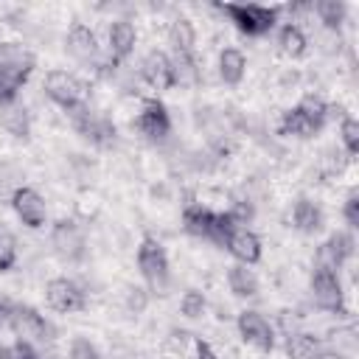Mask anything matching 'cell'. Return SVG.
I'll return each mask as SVG.
<instances>
[{"label": "cell", "mask_w": 359, "mask_h": 359, "mask_svg": "<svg viewBox=\"0 0 359 359\" xmlns=\"http://www.w3.org/2000/svg\"><path fill=\"white\" fill-rule=\"evenodd\" d=\"M137 269L146 278L151 289H165L168 286V255L163 244L151 236H146L137 247Z\"/></svg>", "instance_id": "obj_2"}, {"label": "cell", "mask_w": 359, "mask_h": 359, "mask_svg": "<svg viewBox=\"0 0 359 359\" xmlns=\"http://www.w3.org/2000/svg\"><path fill=\"white\" fill-rule=\"evenodd\" d=\"M20 180H22V174L11 163H0V194H8V191L14 194L17 188H22Z\"/></svg>", "instance_id": "obj_32"}, {"label": "cell", "mask_w": 359, "mask_h": 359, "mask_svg": "<svg viewBox=\"0 0 359 359\" xmlns=\"http://www.w3.org/2000/svg\"><path fill=\"white\" fill-rule=\"evenodd\" d=\"M14 261H17V241L6 227H0V272H8Z\"/></svg>", "instance_id": "obj_28"}, {"label": "cell", "mask_w": 359, "mask_h": 359, "mask_svg": "<svg viewBox=\"0 0 359 359\" xmlns=\"http://www.w3.org/2000/svg\"><path fill=\"white\" fill-rule=\"evenodd\" d=\"M0 359H39V353L34 351V345H31V342L17 339L14 345L0 348Z\"/></svg>", "instance_id": "obj_33"}, {"label": "cell", "mask_w": 359, "mask_h": 359, "mask_svg": "<svg viewBox=\"0 0 359 359\" xmlns=\"http://www.w3.org/2000/svg\"><path fill=\"white\" fill-rule=\"evenodd\" d=\"M182 227L191 236H199V238H210L213 241V233H216V210H210L205 205H188L182 210Z\"/></svg>", "instance_id": "obj_15"}, {"label": "cell", "mask_w": 359, "mask_h": 359, "mask_svg": "<svg viewBox=\"0 0 359 359\" xmlns=\"http://www.w3.org/2000/svg\"><path fill=\"white\" fill-rule=\"evenodd\" d=\"M14 306H17V303H11L8 297H3V294H0V325H8V320H11V311H14Z\"/></svg>", "instance_id": "obj_36"}, {"label": "cell", "mask_w": 359, "mask_h": 359, "mask_svg": "<svg viewBox=\"0 0 359 359\" xmlns=\"http://www.w3.org/2000/svg\"><path fill=\"white\" fill-rule=\"evenodd\" d=\"M171 67H174V84L191 87V84L199 81V67H196L194 53H174Z\"/></svg>", "instance_id": "obj_23"}, {"label": "cell", "mask_w": 359, "mask_h": 359, "mask_svg": "<svg viewBox=\"0 0 359 359\" xmlns=\"http://www.w3.org/2000/svg\"><path fill=\"white\" fill-rule=\"evenodd\" d=\"M289 359H317L320 356V339L311 334H294L286 342Z\"/></svg>", "instance_id": "obj_24"}, {"label": "cell", "mask_w": 359, "mask_h": 359, "mask_svg": "<svg viewBox=\"0 0 359 359\" xmlns=\"http://www.w3.org/2000/svg\"><path fill=\"white\" fill-rule=\"evenodd\" d=\"M342 213H345V222L356 230V227H359V196H356V194H351V196L345 199V210H342Z\"/></svg>", "instance_id": "obj_35"}, {"label": "cell", "mask_w": 359, "mask_h": 359, "mask_svg": "<svg viewBox=\"0 0 359 359\" xmlns=\"http://www.w3.org/2000/svg\"><path fill=\"white\" fill-rule=\"evenodd\" d=\"M238 334L244 337V342L255 345L258 351H272L275 348V331L266 323V317L258 314V311H241L238 314Z\"/></svg>", "instance_id": "obj_8"}, {"label": "cell", "mask_w": 359, "mask_h": 359, "mask_svg": "<svg viewBox=\"0 0 359 359\" xmlns=\"http://www.w3.org/2000/svg\"><path fill=\"white\" fill-rule=\"evenodd\" d=\"M227 286L233 294L238 297H255L258 294V278L252 275V269H247L244 264H233L227 269Z\"/></svg>", "instance_id": "obj_22"}, {"label": "cell", "mask_w": 359, "mask_h": 359, "mask_svg": "<svg viewBox=\"0 0 359 359\" xmlns=\"http://www.w3.org/2000/svg\"><path fill=\"white\" fill-rule=\"evenodd\" d=\"M194 356H196V359H216V353L210 351V345L202 342V339H196V345H194Z\"/></svg>", "instance_id": "obj_37"}, {"label": "cell", "mask_w": 359, "mask_h": 359, "mask_svg": "<svg viewBox=\"0 0 359 359\" xmlns=\"http://www.w3.org/2000/svg\"><path fill=\"white\" fill-rule=\"evenodd\" d=\"M224 247L230 250L233 258H238L244 266L247 264H255L261 258V241L255 233H250L247 227H233L230 236L224 238Z\"/></svg>", "instance_id": "obj_13"}, {"label": "cell", "mask_w": 359, "mask_h": 359, "mask_svg": "<svg viewBox=\"0 0 359 359\" xmlns=\"http://www.w3.org/2000/svg\"><path fill=\"white\" fill-rule=\"evenodd\" d=\"M194 42H196V34H194V25L188 20H177L171 25V45H174V53H194Z\"/></svg>", "instance_id": "obj_27"}, {"label": "cell", "mask_w": 359, "mask_h": 359, "mask_svg": "<svg viewBox=\"0 0 359 359\" xmlns=\"http://www.w3.org/2000/svg\"><path fill=\"white\" fill-rule=\"evenodd\" d=\"M278 45H280V50H283L289 59H300V56L306 53V36H303V31H300L297 25H292V22L280 28Z\"/></svg>", "instance_id": "obj_25"}, {"label": "cell", "mask_w": 359, "mask_h": 359, "mask_svg": "<svg viewBox=\"0 0 359 359\" xmlns=\"http://www.w3.org/2000/svg\"><path fill=\"white\" fill-rule=\"evenodd\" d=\"M180 311H182L185 317H191V320L202 317V314H205V294L196 292V289H188V292L182 294V300H180Z\"/></svg>", "instance_id": "obj_29"}, {"label": "cell", "mask_w": 359, "mask_h": 359, "mask_svg": "<svg viewBox=\"0 0 359 359\" xmlns=\"http://www.w3.org/2000/svg\"><path fill=\"white\" fill-rule=\"evenodd\" d=\"M70 359H101V356H98V351H95V345L90 339L76 337L70 342Z\"/></svg>", "instance_id": "obj_34"}, {"label": "cell", "mask_w": 359, "mask_h": 359, "mask_svg": "<svg viewBox=\"0 0 359 359\" xmlns=\"http://www.w3.org/2000/svg\"><path fill=\"white\" fill-rule=\"evenodd\" d=\"M135 126L140 129V135H146L149 140H163V137H168V132H171V118H168V109L160 104V101H146L143 104V109H140V115H137V121H135Z\"/></svg>", "instance_id": "obj_9"}, {"label": "cell", "mask_w": 359, "mask_h": 359, "mask_svg": "<svg viewBox=\"0 0 359 359\" xmlns=\"http://www.w3.org/2000/svg\"><path fill=\"white\" fill-rule=\"evenodd\" d=\"M73 123L81 132V137H87L95 146H107L109 140H115V123L107 121V118H101V115H93L87 107H81V109L73 112Z\"/></svg>", "instance_id": "obj_10"}, {"label": "cell", "mask_w": 359, "mask_h": 359, "mask_svg": "<svg viewBox=\"0 0 359 359\" xmlns=\"http://www.w3.org/2000/svg\"><path fill=\"white\" fill-rule=\"evenodd\" d=\"M31 70L28 67H17V65H0V107H8L20 87L28 81Z\"/></svg>", "instance_id": "obj_19"}, {"label": "cell", "mask_w": 359, "mask_h": 359, "mask_svg": "<svg viewBox=\"0 0 359 359\" xmlns=\"http://www.w3.org/2000/svg\"><path fill=\"white\" fill-rule=\"evenodd\" d=\"M247 73V59L241 50L236 48H224L222 56H219V76L224 84H238Z\"/></svg>", "instance_id": "obj_20"}, {"label": "cell", "mask_w": 359, "mask_h": 359, "mask_svg": "<svg viewBox=\"0 0 359 359\" xmlns=\"http://www.w3.org/2000/svg\"><path fill=\"white\" fill-rule=\"evenodd\" d=\"M323 129V123H317L306 109H300V107H292V109H286L283 112V118H280V132L283 135H294V137H311V135H317Z\"/></svg>", "instance_id": "obj_17"}, {"label": "cell", "mask_w": 359, "mask_h": 359, "mask_svg": "<svg viewBox=\"0 0 359 359\" xmlns=\"http://www.w3.org/2000/svg\"><path fill=\"white\" fill-rule=\"evenodd\" d=\"M140 70H143V79L154 90H171L174 87V67H171V59L163 50H151L143 59V67Z\"/></svg>", "instance_id": "obj_14"}, {"label": "cell", "mask_w": 359, "mask_h": 359, "mask_svg": "<svg viewBox=\"0 0 359 359\" xmlns=\"http://www.w3.org/2000/svg\"><path fill=\"white\" fill-rule=\"evenodd\" d=\"M353 255V236L351 233H334L317 252V266L337 272L348 258Z\"/></svg>", "instance_id": "obj_12"}, {"label": "cell", "mask_w": 359, "mask_h": 359, "mask_svg": "<svg viewBox=\"0 0 359 359\" xmlns=\"http://www.w3.org/2000/svg\"><path fill=\"white\" fill-rule=\"evenodd\" d=\"M11 205H14V213L22 219V224H28V227H42L45 224V216H48L45 199L34 188H25V185L17 188L11 194Z\"/></svg>", "instance_id": "obj_11"}, {"label": "cell", "mask_w": 359, "mask_h": 359, "mask_svg": "<svg viewBox=\"0 0 359 359\" xmlns=\"http://www.w3.org/2000/svg\"><path fill=\"white\" fill-rule=\"evenodd\" d=\"M45 93H48V98L53 104H59L62 109H70V112L81 109L84 107V95H87L84 84L67 70H50L48 79H45Z\"/></svg>", "instance_id": "obj_3"}, {"label": "cell", "mask_w": 359, "mask_h": 359, "mask_svg": "<svg viewBox=\"0 0 359 359\" xmlns=\"http://www.w3.org/2000/svg\"><path fill=\"white\" fill-rule=\"evenodd\" d=\"M3 126L14 137H28V115H25V109H8L3 115Z\"/></svg>", "instance_id": "obj_30"}, {"label": "cell", "mask_w": 359, "mask_h": 359, "mask_svg": "<svg viewBox=\"0 0 359 359\" xmlns=\"http://www.w3.org/2000/svg\"><path fill=\"white\" fill-rule=\"evenodd\" d=\"M135 42H137V31H135L132 22L115 20L109 25V53H112V59H126L135 50Z\"/></svg>", "instance_id": "obj_18"}, {"label": "cell", "mask_w": 359, "mask_h": 359, "mask_svg": "<svg viewBox=\"0 0 359 359\" xmlns=\"http://www.w3.org/2000/svg\"><path fill=\"white\" fill-rule=\"evenodd\" d=\"M314 11H317L320 22H325L328 28H339L345 22V3L342 0H317Z\"/></svg>", "instance_id": "obj_26"}, {"label": "cell", "mask_w": 359, "mask_h": 359, "mask_svg": "<svg viewBox=\"0 0 359 359\" xmlns=\"http://www.w3.org/2000/svg\"><path fill=\"white\" fill-rule=\"evenodd\" d=\"M219 11L227 14L230 22L247 36H264L278 22V8L258 6V3H222Z\"/></svg>", "instance_id": "obj_1"}, {"label": "cell", "mask_w": 359, "mask_h": 359, "mask_svg": "<svg viewBox=\"0 0 359 359\" xmlns=\"http://www.w3.org/2000/svg\"><path fill=\"white\" fill-rule=\"evenodd\" d=\"M339 135H342V143H345L348 154H359V121L345 118L342 126H339Z\"/></svg>", "instance_id": "obj_31"}, {"label": "cell", "mask_w": 359, "mask_h": 359, "mask_svg": "<svg viewBox=\"0 0 359 359\" xmlns=\"http://www.w3.org/2000/svg\"><path fill=\"white\" fill-rule=\"evenodd\" d=\"M292 222L300 233H317L323 227V210L311 202V199H297L294 210H292Z\"/></svg>", "instance_id": "obj_21"}, {"label": "cell", "mask_w": 359, "mask_h": 359, "mask_svg": "<svg viewBox=\"0 0 359 359\" xmlns=\"http://www.w3.org/2000/svg\"><path fill=\"white\" fill-rule=\"evenodd\" d=\"M67 50H70V56L79 59V62H93L95 53H98L95 34H93L87 25L76 22V25L70 28V34H67Z\"/></svg>", "instance_id": "obj_16"}, {"label": "cell", "mask_w": 359, "mask_h": 359, "mask_svg": "<svg viewBox=\"0 0 359 359\" xmlns=\"http://www.w3.org/2000/svg\"><path fill=\"white\" fill-rule=\"evenodd\" d=\"M8 325H11V331H14L22 342H45V339H50V325H48V320H45L36 309H31V306H14Z\"/></svg>", "instance_id": "obj_6"}, {"label": "cell", "mask_w": 359, "mask_h": 359, "mask_svg": "<svg viewBox=\"0 0 359 359\" xmlns=\"http://www.w3.org/2000/svg\"><path fill=\"white\" fill-rule=\"evenodd\" d=\"M311 294H314V303L320 309L345 314V294H342V283H339L337 272L314 266V272H311Z\"/></svg>", "instance_id": "obj_4"}, {"label": "cell", "mask_w": 359, "mask_h": 359, "mask_svg": "<svg viewBox=\"0 0 359 359\" xmlns=\"http://www.w3.org/2000/svg\"><path fill=\"white\" fill-rule=\"evenodd\" d=\"M50 244H53V252L65 261H81L84 252H87V241H84V233L76 222L70 219H62L53 224L50 230Z\"/></svg>", "instance_id": "obj_5"}, {"label": "cell", "mask_w": 359, "mask_h": 359, "mask_svg": "<svg viewBox=\"0 0 359 359\" xmlns=\"http://www.w3.org/2000/svg\"><path fill=\"white\" fill-rule=\"evenodd\" d=\"M45 300L59 314H70V311L84 309V292L73 280H67V278H53L45 286Z\"/></svg>", "instance_id": "obj_7"}]
</instances>
